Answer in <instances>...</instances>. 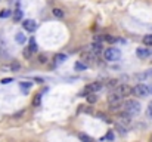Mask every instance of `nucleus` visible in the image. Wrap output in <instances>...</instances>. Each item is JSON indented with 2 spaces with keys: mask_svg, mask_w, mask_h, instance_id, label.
<instances>
[{
  "mask_svg": "<svg viewBox=\"0 0 152 142\" xmlns=\"http://www.w3.org/2000/svg\"><path fill=\"white\" fill-rule=\"evenodd\" d=\"M123 108H124L125 113L130 114V115H136V114L140 113V104H139L137 101H134V99H127L123 104Z\"/></svg>",
  "mask_w": 152,
  "mask_h": 142,
  "instance_id": "obj_1",
  "label": "nucleus"
},
{
  "mask_svg": "<svg viewBox=\"0 0 152 142\" xmlns=\"http://www.w3.org/2000/svg\"><path fill=\"white\" fill-rule=\"evenodd\" d=\"M121 101H123V98L114 90V92H111L109 95H108V104H109V110L111 111H118L120 110V107H121Z\"/></svg>",
  "mask_w": 152,
  "mask_h": 142,
  "instance_id": "obj_2",
  "label": "nucleus"
},
{
  "mask_svg": "<svg viewBox=\"0 0 152 142\" xmlns=\"http://www.w3.org/2000/svg\"><path fill=\"white\" fill-rule=\"evenodd\" d=\"M104 56H105L106 61H118L121 58V52H120V49H117V47H108L105 50Z\"/></svg>",
  "mask_w": 152,
  "mask_h": 142,
  "instance_id": "obj_3",
  "label": "nucleus"
},
{
  "mask_svg": "<svg viewBox=\"0 0 152 142\" xmlns=\"http://www.w3.org/2000/svg\"><path fill=\"white\" fill-rule=\"evenodd\" d=\"M149 92H148V86L146 84H136L133 89H132V95H136V96H146Z\"/></svg>",
  "mask_w": 152,
  "mask_h": 142,
  "instance_id": "obj_4",
  "label": "nucleus"
},
{
  "mask_svg": "<svg viewBox=\"0 0 152 142\" xmlns=\"http://www.w3.org/2000/svg\"><path fill=\"white\" fill-rule=\"evenodd\" d=\"M115 92H117L121 98H125V96L132 95V87H130L129 84H117Z\"/></svg>",
  "mask_w": 152,
  "mask_h": 142,
  "instance_id": "obj_5",
  "label": "nucleus"
},
{
  "mask_svg": "<svg viewBox=\"0 0 152 142\" xmlns=\"http://www.w3.org/2000/svg\"><path fill=\"white\" fill-rule=\"evenodd\" d=\"M117 121H118V123H123V124H130V121H132V115L124 111V113H121V114L117 115Z\"/></svg>",
  "mask_w": 152,
  "mask_h": 142,
  "instance_id": "obj_6",
  "label": "nucleus"
},
{
  "mask_svg": "<svg viewBox=\"0 0 152 142\" xmlns=\"http://www.w3.org/2000/svg\"><path fill=\"white\" fill-rule=\"evenodd\" d=\"M22 25H24V28L27 30V31H30V33L35 31V28H37V24H35V21H33V19H25Z\"/></svg>",
  "mask_w": 152,
  "mask_h": 142,
  "instance_id": "obj_7",
  "label": "nucleus"
},
{
  "mask_svg": "<svg viewBox=\"0 0 152 142\" xmlns=\"http://www.w3.org/2000/svg\"><path fill=\"white\" fill-rule=\"evenodd\" d=\"M104 87V84L100 83V82H95V83H90L87 87H86V90H89V92H92V93H95V92H97V90H100Z\"/></svg>",
  "mask_w": 152,
  "mask_h": 142,
  "instance_id": "obj_8",
  "label": "nucleus"
},
{
  "mask_svg": "<svg viewBox=\"0 0 152 142\" xmlns=\"http://www.w3.org/2000/svg\"><path fill=\"white\" fill-rule=\"evenodd\" d=\"M95 54L93 52H90V50H89V52H81V55H80V58L84 61V62H93V59H95Z\"/></svg>",
  "mask_w": 152,
  "mask_h": 142,
  "instance_id": "obj_9",
  "label": "nucleus"
},
{
  "mask_svg": "<svg viewBox=\"0 0 152 142\" xmlns=\"http://www.w3.org/2000/svg\"><path fill=\"white\" fill-rule=\"evenodd\" d=\"M136 55L140 58V59H145V58H148V56L151 55V50L146 49V47H140V49L136 50Z\"/></svg>",
  "mask_w": 152,
  "mask_h": 142,
  "instance_id": "obj_10",
  "label": "nucleus"
},
{
  "mask_svg": "<svg viewBox=\"0 0 152 142\" xmlns=\"http://www.w3.org/2000/svg\"><path fill=\"white\" fill-rule=\"evenodd\" d=\"M90 52H93L95 55L99 54V52H102V43H95L93 42V45L90 46Z\"/></svg>",
  "mask_w": 152,
  "mask_h": 142,
  "instance_id": "obj_11",
  "label": "nucleus"
},
{
  "mask_svg": "<svg viewBox=\"0 0 152 142\" xmlns=\"http://www.w3.org/2000/svg\"><path fill=\"white\" fill-rule=\"evenodd\" d=\"M42 93H35V96H34V99H33V107H40V104H42Z\"/></svg>",
  "mask_w": 152,
  "mask_h": 142,
  "instance_id": "obj_12",
  "label": "nucleus"
},
{
  "mask_svg": "<svg viewBox=\"0 0 152 142\" xmlns=\"http://www.w3.org/2000/svg\"><path fill=\"white\" fill-rule=\"evenodd\" d=\"M52 14H53V16H56V18H59V19H61V18H64V15H65V14H64V10L59 9V8H55V9L52 10Z\"/></svg>",
  "mask_w": 152,
  "mask_h": 142,
  "instance_id": "obj_13",
  "label": "nucleus"
},
{
  "mask_svg": "<svg viewBox=\"0 0 152 142\" xmlns=\"http://www.w3.org/2000/svg\"><path fill=\"white\" fill-rule=\"evenodd\" d=\"M86 99H87V102H89V104H95V102L97 101L96 95H93L92 92H89V93H86Z\"/></svg>",
  "mask_w": 152,
  "mask_h": 142,
  "instance_id": "obj_14",
  "label": "nucleus"
},
{
  "mask_svg": "<svg viewBox=\"0 0 152 142\" xmlns=\"http://www.w3.org/2000/svg\"><path fill=\"white\" fill-rule=\"evenodd\" d=\"M65 59H67V55H64V54L55 55V64H61V62H64Z\"/></svg>",
  "mask_w": 152,
  "mask_h": 142,
  "instance_id": "obj_15",
  "label": "nucleus"
},
{
  "mask_svg": "<svg viewBox=\"0 0 152 142\" xmlns=\"http://www.w3.org/2000/svg\"><path fill=\"white\" fill-rule=\"evenodd\" d=\"M142 42H143V45H145V46H152V34L145 36Z\"/></svg>",
  "mask_w": 152,
  "mask_h": 142,
  "instance_id": "obj_16",
  "label": "nucleus"
},
{
  "mask_svg": "<svg viewBox=\"0 0 152 142\" xmlns=\"http://www.w3.org/2000/svg\"><path fill=\"white\" fill-rule=\"evenodd\" d=\"M74 67H75V70H77V71H83V70L87 68L86 64H83V62H80V61H78V62H75V65H74Z\"/></svg>",
  "mask_w": 152,
  "mask_h": 142,
  "instance_id": "obj_17",
  "label": "nucleus"
},
{
  "mask_svg": "<svg viewBox=\"0 0 152 142\" xmlns=\"http://www.w3.org/2000/svg\"><path fill=\"white\" fill-rule=\"evenodd\" d=\"M15 40H16L19 45H22V43H25V36H24L22 33H18V34L15 36Z\"/></svg>",
  "mask_w": 152,
  "mask_h": 142,
  "instance_id": "obj_18",
  "label": "nucleus"
},
{
  "mask_svg": "<svg viewBox=\"0 0 152 142\" xmlns=\"http://www.w3.org/2000/svg\"><path fill=\"white\" fill-rule=\"evenodd\" d=\"M78 138H80L81 142H93L90 136H87V135H84V133H78Z\"/></svg>",
  "mask_w": 152,
  "mask_h": 142,
  "instance_id": "obj_19",
  "label": "nucleus"
},
{
  "mask_svg": "<svg viewBox=\"0 0 152 142\" xmlns=\"http://www.w3.org/2000/svg\"><path fill=\"white\" fill-rule=\"evenodd\" d=\"M31 55H33L31 49H30V47H25V49H24V58H25V59H30Z\"/></svg>",
  "mask_w": 152,
  "mask_h": 142,
  "instance_id": "obj_20",
  "label": "nucleus"
},
{
  "mask_svg": "<svg viewBox=\"0 0 152 142\" xmlns=\"http://www.w3.org/2000/svg\"><path fill=\"white\" fill-rule=\"evenodd\" d=\"M21 18H22V10L18 8V9L15 10V16H14V19H15V21H18V19H21Z\"/></svg>",
  "mask_w": 152,
  "mask_h": 142,
  "instance_id": "obj_21",
  "label": "nucleus"
},
{
  "mask_svg": "<svg viewBox=\"0 0 152 142\" xmlns=\"http://www.w3.org/2000/svg\"><path fill=\"white\" fill-rule=\"evenodd\" d=\"M30 49H31V52H35V50H37V45H35L34 38H31V40H30Z\"/></svg>",
  "mask_w": 152,
  "mask_h": 142,
  "instance_id": "obj_22",
  "label": "nucleus"
},
{
  "mask_svg": "<svg viewBox=\"0 0 152 142\" xmlns=\"http://www.w3.org/2000/svg\"><path fill=\"white\" fill-rule=\"evenodd\" d=\"M7 16H10V10L5 9V10L0 12V18H7Z\"/></svg>",
  "mask_w": 152,
  "mask_h": 142,
  "instance_id": "obj_23",
  "label": "nucleus"
},
{
  "mask_svg": "<svg viewBox=\"0 0 152 142\" xmlns=\"http://www.w3.org/2000/svg\"><path fill=\"white\" fill-rule=\"evenodd\" d=\"M104 40H106L108 43H114V42H115V38H114L112 36H108L106 34V36H104Z\"/></svg>",
  "mask_w": 152,
  "mask_h": 142,
  "instance_id": "obj_24",
  "label": "nucleus"
},
{
  "mask_svg": "<svg viewBox=\"0 0 152 142\" xmlns=\"http://www.w3.org/2000/svg\"><path fill=\"white\" fill-rule=\"evenodd\" d=\"M146 114H148V117H149V119H152V102H149L148 110H146Z\"/></svg>",
  "mask_w": 152,
  "mask_h": 142,
  "instance_id": "obj_25",
  "label": "nucleus"
},
{
  "mask_svg": "<svg viewBox=\"0 0 152 142\" xmlns=\"http://www.w3.org/2000/svg\"><path fill=\"white\" fill-rule=\"evenodd\" d=\"M93 42H95V43H102V42H104V36H95Z\"/></svg>",
  "mask_w": 152,
  "mask_h": 142,
  "instance_id": "obj_26",
  "label": "nucleus"
},
{
  "mask_svg": "<svg viewBox=\"0 0 152 142\" xmlns=\"http://www.w3.org/2000/svg\"><path fill=\"white\" fill-rule=\"evenodd\" d=\"M39 62L40 64H46L47 62V56L46 55H39Z\"/></svg>",
  "mask_w": 152,
  "mask_h": 142,
  "instance_id": "obj_27",
  "label": "nucleus"
},
{
  "mask_svg": "<svg viewBox=\"0 0 152 142\" xmlns=\"http://www.w3.org/2000/svg\"><path fill=\"white\" fill-rule=\"evenodd\" d=\"M102 139H108V141H112V139H114V132H112V130H109V132L106 133V136H105V138H102Z\"/></svg>",
  "mask_w": 152,
  "mask_h": 142,
  "instance_id": "obj_28",
  "label": "nucleus"
},
{
  "mask_svg": "<svg viewBox=\"0 0 152 142\" xmlns=\"http://www.w3.org/2000/svg\"><path fill=\"white\" fill-rule=\"evenodd\" d=\"M21 84V87L24 89V90H27L28 87H31V83H27V82H24V83H19Z\"/></svg>",
  "mask_w": 152,
  "mask_h": 142,
  "instance_id": "obj_29",
  "label": "nucleus"
},
{
  "mask_svg": "<svg viewBox=\"0 0 152 142\" xmlns=\"http://www.w3.org/2000/svg\"><path fill=\"white\" fill-rule=\"evenodd\" d=\"M97 117H99V119H102V120H105V121H109L108 117H106L105 114H102V113H99V114H97Z\"/></svg>",
  "mask_w": 152,
  "mask_h": 142,
  "instance_id": "obj_30",
  "label": "nucleus"
},
{
  "mask_svg": "<svg viewBox=\"0 0 152 142\" xmlns=\"http://www.w3.org/2000/svg\"><path fill=\"white\" fill-rule=\"evenodd\" d=\"M12 70H14V71H18V70H19V64H16V62L12 64Z\"/></svg>",
  "mask_w": 152,
  "mask_h": 142,
  "instance_id": "obj_31",
  "label": "nucleus"
},
{
  "mask_svg": "<svg viewBox=\"0 0 152 142\" xmlns=\"http://www.w3.org/2000/svg\"><path fill=\"white\" fill-rule=\"evenodd\" d=\"M12 80H14V79H10V77H9V79H3V80H2V84H7V83H10Z\"/></svg>",
  "mask_w": 152,
  "mask_h": 142,
  "instance_id": "obj_32",
  "label": "nucleus"
},
{
  "mask_svg": "<svg viewBox=\"0 0 152 142\" xmlns=\"http://www.w3.org/2000/svg\"><path fill=\"white\" fill-rule=\"evenodd\" d=\"M117 83H118L117 80H111V82H109V87H115V86H117Z\"/></svg>",
  "mask_w": 152,
  "mask_h": 142,
  "instance_id": "obj_33",
  "label": "nucleus"
},
{
  "mask_svg": "<svg viewBox=\"0 0 152 142\" xmlns=\"http://www.w3.org/2000/svg\"><path fill=\"white\" fill-rule=\"evenodd\" d=\"M148 92H149V93H152V83L148 86Z\"/></svg>",
  "mask_w": 152,
  "mask_h": 142,
  "instance_id": "obj_34",
  "label": "nucleus"
}]
</instances>
